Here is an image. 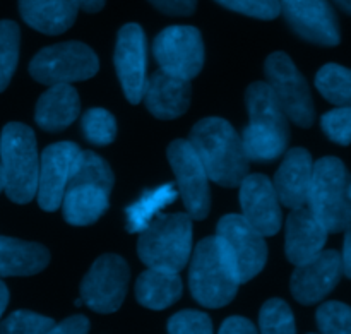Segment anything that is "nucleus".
Returning a JSON list of instances; mask_svg holds the SVG:
<instances>
[{"instance_id": "nucleus-3", "label": "nucleus", "mask_w": 351, "mask_h": 334, "mask_svg": "<svg viewBox=\"0 0 351 334\" xmlns=\"http://www.w3.org/2000/svg\"><path fill=\"white\" fill-rule=\"evenodd\" d=\"M110 165L93 151H81L62 199L64 219L72 226H88L98 222L110 208L113 189Z\"/></svg>"}, {"instance_id": "nucleus-34", "label": "nucleus", "mask_w": 351, "mask_h": 334, "mask_svg": "<svg viewBox=\"0 0 351 334\" xmlns=\"http://www.w3.org/2000/svg\"><path fill=\"white\" fill-rule=\"evenodd\" d=\"M168 334H213L211 318L199 311H180L168 321Z\"/></svg>"}, {"instance_id": "nucleus-38", "label": "nucleus", "mask_w": 351, "mask_h": 334, "mask_svg": "<svg viewBox=\"0 0 351 334\" xmlns=\"http://www.w3.org/2000/svg\"><path fill=\"white\" fill-rule=\"evenodd\" d=\"M218 334H257V329L247 318L233 315L223 322Z\"/></svg>"}, {"instance_id": "nucleus-41", "label": "nucleus", "mask_w": 351, "mask_h": 334, "mask_svg": "<svg viewBox=\"0 0 351 334\" xmlns=\"http://www.w3.org/2000/svg\"><path fill=\"white\" fill-rule=\"evenodd\" d=\"M9 290H7L5 283H3L2 280H0V318H2V314L5 312L7 305H9Z\"/></svg>"}, {"instance_id": "nucleus-32", "label": "nucleus", "mask_w": 351, "mask_h": 334, "mask_svg": "<svg viewBox=\"0 0 351 334\" xmlns=\"http://www.w3.org/2000/svg\"><path fill=\"white\" fill-rule=\"evenodd\" d=\"M315 319L322 334H351V311L343 302H324Z\"/></svg>"}, {"instance_id": "nucleus-43", "label": "nucleus", "mask_w": 351, "mask_h": 334, "mask_svg": "<svg viewBox=\"0 0 351 334\" xmlns=\"http://www.w3.org/2000/svg\"><path fill=\"white\" fill-rule=\"evenodd\" d=\"M3 191V175H2V167H0V192Z\"/></svg>"}, {"instance_id": "nucleus-5", "label": "nucleus", "mask_w": 351, "mask_h": 334, "mask_svg": "<svg viewBox=\"0 0 351 334\" xmlns=\"http://www.w3.org/2000/svg\"><path fill=\"white\" fill-rule=\"evenodd\" d=\"M137 254L147 267L180 273L192 254L191 216L187 213L158 215L141 232Z\"/></svg>"}, {"instance_id": "nucleus-10", "label": "nucleus", "mask_w": 351, "mask_h": 334, "mask_svg": "<svg viewBox=\"0 0 351 334\" xmlns=\"http://www.w3.org/2000/svg\"><path fill=\"white\" fill-rule=\"evenodd\" d=\"M264 72L285 115L304 129L311 127L315 120L311 88L293 60L285 51H274L266 58Z\"/></svg>"}, {"instance_id": "nucleus-28", "label": "nucleus", "mask_w": 351, "mask_h": 334, "mask_svg": "<svg viewBox=\"0 0 351 334\" xmlns=\"http://www.w3.org/2000/svg\"><path fill=\"white\" fill-rule=\"evenodd\" d=\"M21 31L17 23L0 21V93L5 91L19 62Z\"/></svg>"}, {"instance_id": "nucleus-16", "label": "nucleus", "mask_w": 351, "mask_h": 334, "mask_svg": "<svg viewBox=\"0 0 351 334\" xmlns=\"http://www.w3.org/2000/svg\"><path fill=\"white\" fill-rule=\"evenodd\" d=\"M79 153L81 150L74 143L50 144L41 153L36 198L43 211L53 213L60 208Z\"/></svg>"}, {"instance_id": "nucleus-30", "label": "nucleus", "mask_w": 351, "mask_h": 334, "mask_svg": "<svg viewBox=\"0 0 351 334\" xmlns=\"http://www.w3.org/2000/svg\"><path fill=\"white\" fill-rule=\"evenodd\" d=\"M84 137L96 146H108L117 137V120L108 110L91 108L81 120Z\"/></svg>"}, {"instance_id": "nucleus-15", "label": "nucleus", "mask_w": 351, "mask_h": 334, "mask_svg": "<svg viewBox=\"0 0 351 334\" xmlns=\"http://www.w3.org/2000/svg\"><path fill=\"white\" fill-rule=\"evenodd\" d=\"M280 5L288 26L305 41L321 47L339 45L338 17L328 0H280Z\"/></svg>"}, {"instance_id": "nucleus-1", "label": "nucleus", "mask_w": 351, "mask_h": 334, "mask_svg": "<svg viewBox=\"0 0 351 334\" xmlns=\"http://www.w3.org/2000/svg\"><path fill=\"white\" fill-rule=\"evenodd\" d=\"M189 144L215 184L228 189L239 187L249 175V160L242 139L225 119L208 117L199 120L192 127Z\"/></svg>"}, {"instance_id": "nucleus-17", "label": "nucleus", "mask_w": 351, "mask_h": 334, "mask_svg": "<svg viewBox=\"0 0 351 334\" xmlns=\"http://www.w3.org/2000/svg\"><path fill=\"white\" fill-rule=\"evenodd\" d=\"M343 276L341 257L336 250H322L307 263L295 266L291 274V295L302 305H314L324 300Z\"/></svg>"}, {"instance_id": "nucleus-4", "label": "nucleus", "mask_w": 351, "mask_h": 334, "mask_svg": "<svg viewBox=\"0 0 351 334\" xmlns=\"http://www.w3.org/2000/svg\"><path fill=\"white\" fill-rule=\"evenodd\" d=\"M0 167L3 191L16 204H27L36 195L40 154L33 129L24 123H7L0 134Z\"/></svg>"}, {"instance_id": "nucleus-6", "label": "nucleus", "mask_w": 351, "mask_h": 334, "mask_svg": "<svg viewBox=\"0 0 351 334\" xmlns=\"http://www.w3.org/2000/svg\"><path fill=\"white\" fill-rule=\"evenodd\" d=\"M307 204L328 233H339L350 226V175L339 158L324 156L312 168Z\"/></svg>"}, {"instance_id": "nucleus-26", "label": "nucleus", "mask_w": 351, "mask_h": 334, "mask_svg": "<svg viewBox=\"0 0 351 334\" xmlns=\"http://www.w3.org/2000/svg\"><path fill=\"white\" fill-rule=\"evenodd\" d=\"M178 192L173 184H163L161 187L147 191L137 199L132 206H129L125 211L127 215V232L141 233L158 215L161 209L170 206L177 201Z\"/></svg>"}, {"instance_id": "nucleus-22", "label": "nucleus", "mask_w": 351, "mask_h": 334, "mask_svg": "<svg viewBox=\"0 0 351 334\" xmlns=\"http://www.w3.org/2000/svg\"><path fill=\"white\" fill-rule=\"evenodd\" d=\"M79 113L77 91L71 84H53L38 99L34 120L47 132H60L77 120Z\"/></svg>"}, {"instance_id": "nucleus-9", "label": "nucleus", "mask_w": 351, "mask_h": 334, "mask_svg": "<svg viewBox=\"0 0 351 334\" xmlns=\"http://www.w3.org/2000/svg\"><path fill=\"white\" fill-rule=\"evenodd\" d=\"M216 239L240 285L256 278L266 266V240L242 215L223 216L216 228Z\"/></svg>"}, {"instance_id": "nucleus-33", "label": "nucleus", "mask_w": 351, "mask_h": 334, "mask_svg": "<svg viewBox=\"0 0 351 334\" xmlns=\"http://www.w3.org/2000/svg\"><path fill=\"white\" fill-rule=\"evenodd\" d=\"M219 5L243 16L271 21L281 14L280 0H216Z\"/></svg>"}, {"instance_id": "nucleus-2", "label": "nucleus", "mask_w": 351, "mask_h": 334, "mask_svg": "<svg viewBox=\"0 0 351 334\" xmlns=\"http://www.w3.org/2000/svg\"><path fill=\"white\" fill-rule=\"evenodd\" d=\"M250 122L242 132V146L249 161L267 163L287 151L290 126L280 102L267 82H252L245 91Z\"/></svg>"}, {"instance_id": "nucleus-40", "label": "nucleus", "mask_w": 351, "mask_h": 334, "mask_svg": "<svg viewBox=\"0 0 351 334\" xmlns=\"http://www.w3.org/2000/svg\"><path fill=\"white\" fill-rule=\"evenodd\" d=\"M77 2H79V9H82L84 12L95 14V12H99V10L105 7L106 0H77Z\"/></svg>"}, {"instance_id": "nucleus-24", "label": "nucleus", "mask_w": 351, "mask_h": 334, "mask_svg": "<svg viewBox=\"0 0 351 334\" xmlns=\"http://www.w3.org/2000/svg\"><path fill=\"white\" fill-rule=\"evenodd\" d=\"M48 263L50 252L41 243L0 237V276H33Z\"/></svg>"}, {"instance_id": "nucleus-21", "label": "nucleus", "mask_w": 351, "mask_h": 334, "mask_svg": "<svg viewBox=\"0 0 351 334\" xmlns=\"http://www.w3.org/2000/svg\"><path fill=\"white\" fill-rule=\"evenodd\" d=\"M312 168L314 161L311 153L304 147H293L285 154L283 163L278 168L273 182L280 204L290 209L307 204Z\"/></svg>"}, {"instance_id": "nucleus-8", "label": "nucleus", "mask_w": 351, "mask_h": 334, "mask_svg": "<svg viewBox=\"0 0 351 334\" xmlns=\"http://www.w3.org/2000/svg\"><path fill=\"white\" fill-rule=\"evenodd\" d=\"M99 60L81 41H64L41 48L29 64V74L41 84H71L96 75Z\"/></svg>"}, {"instance_id": "nucleus-39", "label": "nucleus", "mask_w": 351, "mask_h": 334, "mask_svg": "<svg viewBox=\"0 0 351 334\" xmlns=\"http://www.w3.org/2000/svg\"><path fill=\"white\" fill-rule=\"evenodd\" d=\"M350 239L351 233L350 230L346 228V235H345V243H343V256L341 257V264H343V274L346 278L351 276V247H350Z\"/></svg>"}, {"instance_id": "nucleus-19", "label": "nucleus", "mask_w": 351, "mask_h": 334, "mask_svg": "<svg viewBox=\"0 0 351 334\" xmlns=\"http://www.w3.org/2000/svg\"><path fill=\"white\" fill-rule=\"evenodd\" d=\"M328 242V230L319 223L312 211L305 206L290 213L285 226V252L295 266L307 263L324 250Z\"/></svg>"}, {"instance_id": "nucleus-20", "label": "nucleus", "mask_w": 351, "mask_h": 334, "mask_svg": "<svg viewBox=\"0 0 351 334\" xmlns=\"http://www.w3.org/2000/svg\"><path fill=\"white\" fill-rule=\"evenodd\" d=\"M191 95V81L158 71L147 77L143 99L156 119L173 120L187 112Z\"/></svg>"}, {"instance_id": "nucleus-14", "label": "nucleus", "mask_w": 351, "mask_h": 334, "mask_svg": "<svg viewBox=\"0 0 351 334\" xmlns=\"http://www.w3.org/2000/svg\"><path fill=\"white\" fill-rule=\"evenodd\" d=\"M146 34L137 23L120 27L117 34L115 62L117 75L122 84L127 102L137 105L143 102V93L147 81V47Z\"/></svg>"}, {"instance_id": "nucleus-31", "label": "nucleus", "mask_w": 351, "mask_h": 334, "mask_svg": "<svg viewBox=\"0 0 351 334\" xmlns=\"http://www.w3.org/2000/svg\"><path fill=\"white\" fill-rule=\"evenodd\" d=\"M55 321L31 311H16L0 322V334H47Z\"/></svg>"}, {"instance_id": "nucleus-18", "label": "nucleus", "mask_w": 351, "mask_h": 334, "mask_svg": "<svg viewBox=\"0 0 351 334\" xmlns=\"http://www.w3.org/2000/svg\"><path fill=\"white\" fill-rule=\"evenodd\" d=\"M240 187L242 218L263 237H273L281 230V206L273 182L266 175H247Z\"/></svg>"}, {"instance_id": "nucleus-36", "label": "nucleus", "mask_w": 351, "mask_h": 334, "mask_svg": "<svg viewBox=\"0 0 351 334\" xmlns=\"http://www.w3.org/2000/svg\"><path fill=\"white\" fill-rule=\"evenodd\" d=\"M147 2L168 16H192L197 7V0H147Z\"/></svg>"}, {"instance_id": "nucleus-29", "label": "nucleus", "mask_w": 351, "mask_h": 334, "mask_svg": "<svg viewBox=\"0 0 351 334\" xmlns=\"http://www.w3.org/2000/svg\"><path fill=\"white\" fill-rule=\"evenodd\" d=\"M261 334H297L295 315L290 305L281 298H271L261 307Z\"/></svg>"}, {"instance_id": "nucleus-23", "label": "nucleus", "mask_w": 351, "mask_h": 334, "mask_svg": "<svg viewBox=\"0 0 351 334\" xmlns=\"http://www.w3.org/2000/svg\"><path fill=\"white\" fill-rule=\"evenodd\" d=\"M77 12V0H19L24 23L43 34H62L71 29Z\"/></svg>"}, {"instance_id": "nucleus-35", "label": "nucleus", "mask_w": 351, "mask_h": 334, "mask_svg": "<svg viewBox=\"0 0 351 334\" xmlns=\"http://www.w3.org/2000/svg\"><path fill=\"white\" fill-rule=\"evenodd\" d=\"M350 123H351V110L350 106H338L336 110L326 113L321 120L322 130L326 136L336 144L348 146L350 144Z\"/></svg>"}, {"instance_id": "nucleus-42", "label": "nucleus", "mask_w": 351, "mask_h": 334, "mask_svg": "<svg viewBox=\"0 0 351 334\" xmlns=\"http://www.w3.org/2000/svg\"><path fill=\"white\" fill-rule=\"evenodd\" d=\"M339 7L343 9V12L350 14L351 12V0H335Z\"/></svg>"}, {"instance_id": "nucleus-12", "label": "nucleus", "mask_w": 351, "mask_h": 334, "mask_svg": "<svg viewBox=\"0 0 351 334\" xmlns=\"http://www.w3.org/2000/svg\"><path fill=\"white\" fill-rule=\"evenodd\" d=\"M153 55L160 71L191 81L204 65V41L194 26H168L153 43Z\"/></svg>"}, {"instance_id": "nucleus-27", "label": "nucleus", "mask_w": 351, "mask_h": 334, "mask_svg": "<svg viewBox=\"0 0 351 334\" xmlns=\"http://www.w3.org/2000/svg\"><path fill=\"white\" fill-rule=\"evenodd\" d=\"M315 86L328 102L338 106H350L351 77L350 71L343 65L328 64L319 69L315 75Z\"/></svg>"}, {"instance_id": "nucleus-13", "label": "nucleus", "mask_w": 351, "mask_h": 334, "mask_svg": "<svg viewBox=\"0 0 351 334\" xmlns=\"http://www.w3.org/2000/svg\"><path fill=\"white\" fill-rule=\"evenodd\" d=\"M168 161L177 178V192L192 219H206L211 209L209 178L189 141L177 139L168 146Z\"/></svg>"}, {"instance_id": "nucleus-37", "label": "nucleus", "mask_w": 351, "mask_h": 334, "mask_svg": "<svg viewBox=\"0 0 351 334\" xmlns=\"http://www.w3.org/2000/svg\"><path fill=\"white\" fill-rule=\"evenodd\" d=\"M89 319L86 315H71L58 324H53L47 334H88Z\"/></svg>"}, {"instance_id": "nucleus-11", "label": "nucleus", "mask_w": 351, "mask_h": 334, "mask_svg": "<svg viewBox=\"0 0 351 334\" xmlns=\"http://www.w3.org/2000/svg\"><path fill=\"white\" fill-rule=\"evenodd\" d=\"M129 264L117 254H103L81 281V300L98 314H112L122 307L129 287Z\"/></svg>"}, {"instance_id": "nucleus-25", "label": "nucleus", "mask_w": 351, "mask_h": 334, "mask_svg": "<svg viewBox=\"0 0 351 334\" xmlns=\"http://www.w3.org/2000/svg\"><path fill=\"white\" fill-rule=\"evenodd\" d=\"M184 291V283L178 273L147 267L136 281V298L143 307L163 311L173 305Z\"/></svg>"}, {"instance_id": "nucleus-7", "label": "nucleus", "mask_w": 351, "mask_h": 334, "mask_svg": "<svg viewBox=\"0 0 351 334\" xmlns=\"http://www.w3.org/2000/svg\"><path fill=\"white\" fill-rule=\"evenodd\" d=\"M239 287L218 239L208 237L201 240L189 266V288L195 302L208 309H221L235 298Z\"/></svg>"}]
</instances>
